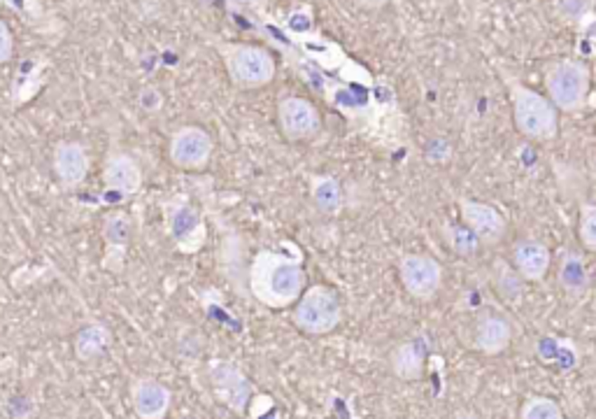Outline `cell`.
Here are the masks:
<instances>
[{
    "label": "cell",
    "instance_id": "6da1fadb",
    "mask_svg": "<svg viewBox=\"0 0 596 419\" xmlns=\"http://www.w3.org/2000/svg\"><path fill=\"white\" fill-rule=\"evenodd\" d=\"M250 289L259 303L268 308H287L305 291V272L301 262L283 252H259L250 268Z\"/></svg>",
    "mask_w": 596,
    "mask_h": 419
},
{
    "label": "cell",
    "instance_id": "7a4b0ae2",
    "mask_svg": "<svg viewBox=\"0 0 596 419\" xmlns=\"http://www.w3.org/2000/svg\"><path fill=\"white\" fill-rule=\"evenodd\" d=\"M341 296L326 284H312L301 294L293 308V324L308 336H326L341 324Z\"/></svg>",
    "mask_w": 596,
    "mask_h": 419
},
{
    "label": "cell",
    "instance_id": "3957f363",
    "mask_svg": "<svg viewBox=\"0 0 596 419\" xmlns=\"http://www.w3.org/2000/svg\"><path fill=\"white\" fill-rule=\"evenodd\" d=\"M513 115L522 136L529 140H553L557 136L559 117L553 100L522 84H513Z\"/></svg>",
    "mask_w": 596,
    "mask_h": 419
},
{
    "label": "cell",
    "instance_id": "277c9868",
    "mask_svg": "<svg viewBox=\"0 0 596 419\" xmlns=\"http://www.w3.org/2000/svg\"><path fill=\"white\" fill-rule=\"evenodd\" d=\"M545 89L554 108L575 112L590 93V71L582 61L564 59L554 63L545 75Z\"/></svg>",
    "mask_w": 596,
    "mask_h": 419
},
{
    "label": "cell",
    "instance_id": "5b68a950",
    "mask_svg": "<svg viewBox=\"0 0 596 419\" xmlns=\"http://www.w3.org/2000/svg\"><path fill=\"white\" fill-rule=\"evenodd\" d=\"M224 59L231 82L240 89H261L275 77V59L259 44H234Z\"/></svg>",
    "mask_w": 596,
    "mask_h": 419
},
{
    "label": "cell",
    "instance_id": "8992f818",
    "mask_svg": "<svg viewBox=\"0 0 596 419\" xmlns=\"http://www.w3.org/2000/svg\"><path fill=\"white\" fill-rule=\"evenodd\" d=\"M399 278L412 299L431 300L443 287V266L428 254H406L399 262Z\"/></svg>",
    "mask_w": 596,
    "mask_h": 419
},
{
    "label": "cell",
    "instance_id": "52a82bcc",
    "mask_svg": "<svg viewBox=\"0 0 596 419\" xmlns=\"http://www.w3.org/2000/svg\"><path fill=\"white\" fill-rule=\"evenodd\" d=\"M212 149H215V142L206 129L182 126L170 138L168 158L170 164L179 170H201L210 161Z\"/></svg>",
    "mask_w": 596,
    "mask_h": 419
},
{
    "label": "cell",
    "instance_id": "ba28073f",
    "mask_svg": "<svg viewBox=\"0 0 596 419\" xmlns=\"http://www.w3.org/2000/svg\"><path fill=\"white\" fill-rule=\"evenodd\" d=\"M277 124L289 142L312 140L322 129L320 110L301 96H284L277 105Z\"/></svg>",
    "mask_w": 596,
    "mask_h": 419
},
{
    "label": "cell",
    "instance_id": "9c48e42d",
    "mask_svg": "<svg viewBox=\"0 0 596 419\" xmlns=\"http://www.w3.org/2000/svg\"><path fill=\"white\" fill-rule=\"evenodd\" d=\"M459 213L464 224L477 235V240L483 245H499L501 240H504L508 224H505V217L494 205L471 201V198H459Z\"/></svg>",
    "mask_w": 596,
    "mask_h": 419
},
{
    "label": "cell",
    "instance_id": "30bf717a",
    "mask_svg": "<svg viewBox=\"0 0 596 419\" xmlns=\"http://www.w3.org/2000/svg\"><path fill=\"white\" fill-rule=\"evenodd\" d=\"M54 173L63 186H80L91 168L89 149L77 140H61L52 158Z\"/></svg>",
    "mask_w": 596,
    "mask_h": 419
},
{
    "label": "cell",
    "instance_id": "8fae6325",
    "mask_svg": "<svg viewBox=\"0 0 596 419\" xmlns=\"http://www.w3.org/2000/svg\"><path fill=\"white\" fill-rule=\"evenodd\" d=\"M428 357V343L424 336L408 338L394 348L389 357L391 373L403 382H415L424 376Z\"/></svg>",
    "mask_w": 596,
    "mask_h": 419
},
{
    "label": "cell",
    "instance_id": "7c38bea8",
    "mask_svg": "<svg viewBox=\"0 0 596 419\" xmlns=\"http://www.w3.org/2000/svg\"><path fill=\"white\" fill-rule=\"evenodd\" d=\"M130 401L140 419H163L170 408V389L152 377H142L130 386Z\"/></svg>",
    "mask_w": 596,
    "mask_h": 419
},
{
    "label": "cell",
    "instance_id": "4fadbf2b",
    "mask_svg": "<svg viewBox=\"0 0 596 419\" xmlns=\"http://www.w3.org/2000/svg\"><path fill=\"white\" fill-rule=\"evenodd\" d=\"M550 263H553V256H550V250L541 240L524 238L513 247V266H515L517 275L529 280V282L545 280Z\"/></svg>",
    "mask_w": 596,
    "mask_h": 419
},
{
    "label": "cell",
    "instance_id": "5bb4252c",
    "mask_svg": "<svg viewBox=\"0 0 596 419\" xmlns=\"http://www.w3.org/2000/svg\"><path fill=\"white\" fill-rule=\"evenodd\" d=\"M103 185L110 191H117V194H124V196L138 194L142 185V170L136 158L130 157V154H110L105 158Z\"/></svg>",
    "mask_w": 596,
    "mask_h": 419
},
{
    "label": "cell",
    "instance_id": "9a60e30c",
    "mask_svg": "<svg viewBox=\"0 0 596 419\" xmlns=\"http://www.w3.org/2000/svg\"><path fill=\"white\" fill-rule=\"evenodd\" d=\"M513 340V327L510 321L501 315H487L476 329V348L485 357H496L505 352Z\"/></svg>",
    "mask_w": 596,
    "mask_h": 419
},
{
    "label": "cell",
    "instance_id": "2e32d148",
    "mask_svg": "<svg viewBox=\"0 0 596 419\" xmlns=\"http://www.w3.org/2000/svg\"><path fill=\"white\" fill-rule=\"evenodd\" d=\"M212 380L226 382V386L215 385V389H217L219 398H222L224 403H228V405H231V408H236V410L245 408V401L250 398V382L245 380V377L240 376L238 370L231 368V366H222V368L215 373V377H212Z\"/></svg>",
    "mask_w": 596,
    "mask_h": 419
},
{
    "label": "cell",
    "instance_id": "e0dca14e",
    "mask_svg": "<svg viewBox=\"0 0 596 419\" xmlns=\"http://www.w3.org/2000/svg\"><path fill=\"white\" fill-rule=\"evenodd\" d=\"M310 185H312L314 205L320 207L322 213H338V207H341V201H342L341 185H338L333 177H326V175L312 177Z\"/></svg>",
    "mask_w": 596,
    "mask_h": 419
},
{
    "label": "cell",
    "instance_id": "ac0fdd59",
    "mask_svg": "<svg viewBox=\"0 0 596 419\" xmlns=\"http://www.w3.org/2000/svg\"><path fill=\"white\" fill-rule=\"evenodd\" d=\"M443 238L445 243L450 245V250L459 256H473L480 250V245H483L466 224H464V226H461V224H447L443 229Z\"/></svg>",
    "mask_w": 596,
    "mask_h": 419
},
{
    "label": "cell",
    "instance_id": "d6986e66",
    "mask_svg": "<svg viewBox=\"0 0 596 419\" xmlns=\"http://www.w3.org/2000/svg\"><path fill=\"white\" fill-rule=\"evenodd\" d=\"M520 419H566L559 403L550 396H526L520 408Z\"/></svg>",
    "mask_w": 596,
    "mask_h": 419
},
{
    "label": "cell",
    "instance_id": "ffe728a7",
    "mask_svg": "<svg viewBox=\"0 0 596 419\" xmlns=\"http://www.w3.org/2000/svg\"><path fill=\"white\" fill-rule=\"evenodd\" d=\"M559 282L564 287L566 294L581 296L587 289V271L578 256H566L562 272H559Z\"/></svg>",
    "mask_w": 596,
    "mask_h": 419
},
{
    "label": "cell",
    "instance_id": "44dd1931",
    "mask_svg": "<svg viewBox=\"0 0 596 419\" xmlns=\"http://www.w3.org/2000/svg\"><path fill=\"white\" fill-rule=\"evenodd\" d=\"M110 345V333L103 327H89L77 336L75 349L80 359H93Z\"/></svg>",
    "mask_w": 596,
    "mask_h": 419
},
{
    "label": "cell",
    "instance_id": "7402d4cb",
    "mask_svg": "<svg viewBox=\"0 0 596 419\" xmlns=\"http://www.w3.org/2000/svg\"><path fill=\"white\" fill-rule=\"evenodd\" d=\"M578 235L585 250L596 252V205L582 203L581 205V222H578Z\"/></svg>",
    "mask_w": 596,
    "mask_h": 419
},
{
    "label": "cell",
    "instance_id": "603a6c76",
    "mask_svg": "<svg viewBox=\"0 0 596 419\" xmlns=\"http://www.w3.org/2000/svg\"><path fill=\"white\" fill-rule=\"evenodd\" d=\"M12 52H14V43H12L10 26L0 19V66H5L12 59Z\"/></svg>",
    "mask_w": 596,
    "mask_h": 419
},
{
    "label": "cell",
    "instance_id": "cb8c5ba5",
    "mask_svg": "<svg viewBox=\"0 0 596 419\" xmlns=\"http://www.w3.org/2000/svg\"><path fill=\"white\" fill-rule=\"evenodd\" d=\"M359 5L366 7V10H380V7H385L389 0H357Z\"/></svg>",
    "mask_w": 596,
    "mask_h": 419
},
{
    "label": "cell",
    "instance_id": "d4e9b609",
    "mask_svg": "<svg viewBox=\"0 0 596 419\" xmlns=\"http://www.w3.org/2000/svg\"><path fill=\"white\" fill-rule=\"evenodd\" d=\"M228 3L238 7H252V5H259L261 0H228Z\"/></svg>",
    "mask_w": 596,
    "mask_h": 419
}]
</instances>
